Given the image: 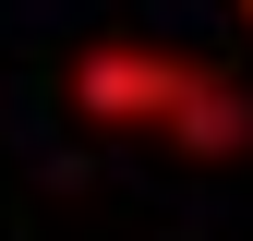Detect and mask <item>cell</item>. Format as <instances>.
Instances as JSON below:
<instances>
[{
	"label": "cell",
	"instance_id": "6da1fadb",
	"mask_svg": "<svg viewBox=\"0 0 253 241\" xmlns=\"http://www.w3.org/2000/svg\"><path fill=\"white\" fill-rule=\"evenodd\" d=\"M73 109L97 133H145V145H181V157H241L253 145V109L229 73L181 48H145V37H109V48H73Z\"/></svg>",
	"mask_w": 253,
	"mask_h": 241
},
{
	"label": "cell",
	"instance_id": "7a4b0ae2",
	"mask_svg": "<svg viewBox=\"0 0 253 241\" xmlns=\"http://www.w3.org/2000/svg\"><path fill=\"white\" fill-rule=\"evenodd\" d=\"M241 12H253V0H241Z\"/></svg>",
	"mask_w": 253,
	"mask_h": 241
}]
</instances>
